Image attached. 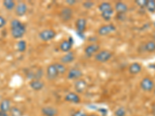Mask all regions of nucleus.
Returning <instances> with one entry per match:
<instances>
[{
	"label": "nucleus",
	"mask_w": 155,
	"mask_h": 116,
	"mask_svg": "<svg viewBox=\"0 0 155 116\" xmlns=\"http://www.w3.org/2000/svg\"><path fill=\"white\" fill-rule=\"evenodd\" d=\"M10 116H23V111L17 107H12L10 109Z\"/></svg>",
	"instance_id": "bb28decb"
},
{
	"label": "nucleus",
	"mask_w": 155,
	"mask_h": 116,
	"mask_svg": "<svg viewBox=\"0 0 155 116\" xmlns=\"http://www.w3.org/2000/svg\"><path fill=\"white\" fill-rule=\"evenodd\" d=\"M30 88L36 92H39L44 88V83L41 80H32L31 82L30 83Z\"/></svg>",
	"instance_id": "dca6fc26"
},
{
	"label": "nucleus",
	"mask_w": 155,
	"mask_h": 116,
	"mask_svg": "<svg viewBox=\"0 0 155 116\" xmlns=\"http://www.w3.org/2000/svg\"><path fill=\"white\" fill-rule=\"evenodd\" d=\"M74 59H75L74 53L73 52H68V53H67L65 55H64L62 56L61 59V61L63 64H66V63H70L73 62Z\"/></svg>",
	"instance_id": "a211bd4d"
},
{
	"label": "nucleus",
	"mask_w": 155,
	"mask_h": 116,
	"mask_svg": "<svg viewBox=\"0 0 155 116\" xmlns=\"http://www.w3.org/2000/svg\"><path fill=\"white\" fill-rule=\"evenodd\" d=\"M144 49L147 52L152 53L155 51V42L154 41H148L144 46Z\"/></svg>",
	"instance_id": "b1692460"
},
{
	"label": "nucleus",
	"mask_w": 155,
	"mask_h": 116,
	"mask_svg": "<svg viewBox=\"0 0 155 116\" xmlns=\"http://www.w3.org/2000/svg\"><path fill=\"white\" fill-rule=\"evenodd\" d=\"M152 114H153V116H155V104H153L152 106Z\"/></svg>",
	"instance_id": "c9c22d12"
},
{
	"label": "nucleus",
	"mask_w": 155,
	"mask_h": 116,
	"mask_svg": "<svg viewBox=\"0 0 155 116\" xmlns=\"http://www.w3.org/2000/svg\"><path fill=\"white\" fill-rule=\"evenodd\" d=\"M2 5H3L4 7L7 9V10H12V9L16 8V4L12 0H5L2 2Z\"/></svg>",
	"instance_id": "5701e85b"
},
{
	"label": "nucleus",
	"mask_w": 155,
	"mask_h": 116,
	"mask_svg": "<svg viewBox=\"0 0 155 116\" xmlns=\"http://www.w3.org/2000/svg\"><path fill=\"white\" fill-rule=\"evenodd\" d=\"M99 49H100V47H99V44H92L85 47V53L87 56L90 57V56H92V55L96 54V53L99 52Z\"/></svg>",
	"instance_id": "1a4fd4ad"
},
{
	"label": "nucleus",
	"mask_w": 155,
	"mask_h": 116,
	"mask_svg": "<svg viewBox=\"0 0 155 116\" xmlns=\"http://www.w3.org/2000/svg\"><path fill=\"white\" fill-rule=\"evenodd\" d=\"M113 14H114V9H112L110 11H107V12H102V17L106 20V21H109L113 17Z\"/></svg>",
	"instance_id": "c85d7f7f"
},
{
	"label": "nucleus",
	"mask_w": 155,
	"mask_h": 116,
	"mask_svg": "<svg viewBox=\"0 0 155 116\" xmlns=\"http://www.w3.org/2000/svg\"><path fill=\"white\" fill-rule=\"evenodd\" d=\"M41 112L44 116H57L58 114V110L54 107L46 106L41 109Z\"/></svg>",
	"instance_id": "4468645a"
},
{
	"label": "nucleus",
	"mask_w": 155,
	"mask_h": 116,
	"mask_svg": "<svg viewBox=\"0 0 155 116\" xmlns=\"http://www.w3.org/2000/svg\"><path fill=\"white\" fill-rule=\"evenodd\" d=\"M141 89L144 92H151L154 88V84L153 81L150 79V77H144L140 82Z\"/></svg>",
	"instance_id": "39448f33"
},
{
	"label": "nucleus",
	"mask_w": 155,
	"mask_h": 116,
	"mask_svg": "<svg viewBox=\"0 0 155 116\" xmlns=\"http://www.w3.org/2000/svg\"><path fill=\"white\" fill-rule=\"evenodd\" d=\"M72 15L73 10L69 7L64 8L63 9H61L60 12V17L64 22L69 21L72 18Z\"/></svg>",
	"instance_id": "9d476101"
},
{
	"label": "nucleus",
	"mask_w": 155,
	"mask_h": 116,
	"mask_svg": "<svg viewBox=\"0 0 155 116\" xmlns=\"http://www.w3.org/2000/svg\"><path fill=\"white\" fill-rule=\"evenodd\" d=\"M11 35L13 38L19 39L24 36L26 33V27L18 19H12L10 23Z\"/></svg>",
	"instance_id": "f257e3e1"
},
{
	"label": "nucleus",
	"mask_w": 155,
	"mask_h": 116,
	"mask_svg": "<svg viewBox=\"0 0 155 116\" xmlns=\"http://www.w3.org/2000/svg\"><path fill=\"white\" fill-rule=\"evenodd\" d=\"M99 9L101 12V13H102V12L112 10V9H113V6H112L111 4L109 3V2H102V3L99 5Z\"/></svg>",
	"instance_id": "4be33fe9"
},
{
	"label": "nucleus",
	"mask_w": 155,
	"mask_h": 116,
	"mask_svg": "<svg viewBox=\"0 0 155 116\" xmlns=\"http://www.w3.org/2000/svg\"><path fill=\"white\" fill-rule=\"evenodd\" d=\"M5 24H6V19L3 16H0V29L5 27Z\"/></svg>",
	"instance_id": "473e14b6"
},
{
	"label": "nucleus",
	"mask_w": 155,
	"mask_h": 116,
	"mask_svg": "<svg viewBox=\"0 0 155 116\" xmlns=\"http://www.w3.org/2000/svg\"><path fill=\"white\" fill-rule=\"evenodd\" d=\"M94 5V2H91V1H86L83 3V6L85 8V9H91L92 8V6Z\"/></svg>",
	"instance_id": "2f4dec72"
},
{
	"label": "nucleus",
	"mask_w": 155,
	"mask_h": 116,
	"mask_svg": "<svg viewBox=\"0 0 155 116\" xmlns=\"http://www.w3.org/2000/svg\"><path fill=\"white\" fill-rule=\"evenodd\" d=\"M27 9H28V7H27V4L23 2H19L16 4V8H15V12H16V16L21 17L27 13Z\"/></svg>",
	"instance_id": "0eeeda50"
},
{
	"label": "nucleus",
	"mask_w": 155,
	"mask_h": 116,
	"mask_svg": "<svg viewBox=\"0 0 155 116\" xmlns=\"http://www.w3.org/2000/svg\"><path fill=\"white\" fill-rule=\"evenodd\" d=\"M115 30H116V27L113 24L105 25L98 30V34L100 36H106L113 33Z\"/></svg>",
	"instance_id": "6e6552de"
},
{
	"label": "nucleus",
	"mask_w": 155,
	"mask_h": 116,
	"mask_svg": "<svg viewBox=\"0 0 155 116\" xmlns=\"http://www.w3.org/2000/svg\"><path fill=\"white\" fill-rule=\"evenodd\" d=\"M112 56H113V54H112V53L110 51L104 50L99 51V52L95 55V60L98 62L105 63V62L110 60L112 58Z\"/></svg>",
	"instance_id": "f03ea898"
},
{
	"label": "nucleus",
	"mask_w": 155,
	"mask_h": 116,
	"mask_svg": "<svg viewBox=\"0 0 155 116\" xmlns=\"http://www.w3.org/2000/svg\"><path fill=\"white\" fill-rule=\"evenodd\" d=\"M59 76L54 63H51L47 68V77L50 81L55 80Z\"/></svg>",
	"instance_id": "423d86ee"
},
{
	"label": "nucleus",
	"mask_w": 155,
	"mask_h": 116,
	"mask_svg": "<svg viewBox=\"0 0 155 116\" xmlns=\"http://www.w3.org/2000/svg\"><path fill=\"white\" fill-rule=\"evenodd\" d=\"M11 102L9 99H3L0 103V111L7 112L11 109Z\"/></svg>",
	"instance_id": "aec40b11"
},
{
	"label": "nucleus",
	"mask_w": 155,
	"mask_h": 116,
	"mask_svg": "<svg viewBox=\"0 0 155 116\" xmlns=\"http://www.w3.org/2000/svg\"><path fill=\"white\" fill-rule=\"evenodd\" d=\"M88 116H98V115H96V114H89V115H88Z\"/></svg>",
	"instance_id": "4c0bfd02"
},
{
	"label": "nucleus",
	"mask_w": 155,
	"mask_h": 116,
	"mask_svg": "<svg viewBox=\"0 0 155 116\" xmlns=\"http://www.w3.org/2000/svg\"><path fill=\"white\" fill-rule=\"evenodd\" d=\"M154 94H155V87H154Z\"/></svg>",
	"instance_id": "58836bf2"
},
{
	"label": "nucleus",
	"mask_w": 155,
	"mask_h": 116,
	"mask_svg": "<svg viewBox=\"0 0 155 116\" xmlns=\"http://www.w3.org/2000/svg\"><path fill=\"white\" fill-rule=\"evenodd\" d=\"M71 116H88L85 112H83L81 111H77L74 113H73Z\"/></svg>",
	"instance_id": "72a5a7b5"
},
{
	"label": "nucleus",
	"mask_w": 155,
	"mask_h": 116,
	"mask_svg": "<svg viewBox=\"0 0 155 116\" xmlns=\"http://www.w3.org/2000/svg\"><path fill=\"white\" fill-rule=\"evenodd\" d=\"M115 10L119 14H125L128 11V5L123 2H117L115 4Z\"/></svg>",
	"instance_id": "2eb2a0df"
},
{
	"label": "nucleus",
	"mask_w": 155,
	"mask_h": 116,
	"mask_svg": "<svg viewBox=\"0 0 155 116\" xmlns=\"http://www.w3.org/2000/svg\"><path fill=\"white\" fill-rule=\"evenodd\" d=\"M73 45V39L72 37H69L68 40H63L60 44V49L63 52H68V53L70 50L71 49Z\"/></svg>",
	"instance_id": "ddd939ff"
},
{
	"label": "nucleus",
	"mask_w": 155,
	"mask_h": 116,
	"mask_svg": "<svg viewBox=\"0 0 155 116\" xmlns=\"http://www.w3.org/2000/svg\"><path fill=\"white\" fill-rule=\"evenodd\" d=\"M54 64L59 75H60V74H64L66 72L67 68H66V67L64 66V64H63V63H54Z\"/></svg>",
	"instance_id": "a878e982"
},
{
	"label": "nucleus",
	"mask_w": 155,
	"mask_h": 116,
	"mask_svg": "<svg viewBox=\"0 0 155 116\" xmlns=\"http://www.w3.org/2000/svg\"><path fill=\"white\" fill-rule=\"evenodd\" d=\"M142 70V67L140 63H134L130 64V66L129 67V72L131 74H137Z\"/></svg>",
	"instance_id": "412c9836"
},
{
	"label": "nucleus",
	"mask_w": 155,
	"mask_h": 116,
	"mask_svg": "<svg viewBox=\"0 0 155 116\" xmlns=\"http://www.w3.org/2000/svg\"><path fill=\"white\" fill-rule=\"evenodd\" d=\"M127 111H126L125 108L124 107H120L116 109L115 111V114L116 116H126Z\"/></svg>",
	"instance_id": "c756f323"
},
{
	"label": "nucleus",
	"mask_w": 155,
	"mask_h": 116,
	"mask_svg": "<svg viewBox=\"0 0 155 116\" xmlns=\"http://www.w3.org/2000/svg\"><path fill=\"white\" fill-rule=\"evenodd\" d=\"M147 1V0H140V1H138V0H137V1H135V2L137 5H139L140 7L144 8L145 6H146Z\"/></svg>",
	"instance_id": "7c9ffc66"
},
{
	"label": "nucleus",
	"mask_w": 155,
	"mask_h": 116,
	"mask_svg": "<svg viewBox=\"0 0 155 116\" xmlns=\"http://www.w3.org/2000/svg\"><path fill=\"white\" fill-rule=\"evenodd\" d=\"M0 116H9L6 112H3V111H0Z\"/></svg>",
	"instance_id": "e433bc0d"
},
{
	"label": "nucleus",
	"mask_w": 155,
	"mask_h": 116,
	"mask_svg": "<svg viewBox=\"0 0 155 116\" xmlns=\"http://www.w3.org/2000/svg\"><path fill=\"white\" fill-rule=\"evenodd\" d=\"M16 47H17V50L19 52H24L25 50H26V49H27V42L25 40H19V42L17 43V46H16Z\"/></svg>",
	"instance_id": "cd10ccee"
},
{
	"label": "nucleus",
	"mask_w": 155,
	"mask_h": 116,
	"mask_svg": "<svg viewBox=\"0 0 155 116\" xmlns=\"http://www.w3.org/2000/svg\"><path fill=\"white\" fill-rule=\"evenodd\" d=\"M146 9L150 12H155V1L154 0H147L146 4Z\"/></svg>",
	"instance_id": "393cba45"
},
{
	"label": "nucleus",
	"mask_w": 155,
	"mask_h": 116,
	"mask_svg": "<svg viewBox=\"0 0 155 116\" xmlns=\"http://www.w3.org/2000/svg\"><path fill=\"white\" fill-rule=\"evenodd\" d=\"M87 87H88V84L85 80H77V81L74 84V89L78 93H82V92H85Z\"/></svg>",
	"instance_id": "f8f14e48"
},
{
	"label": "nucleus",
	"mask_w": 155,
	"mask_h": 116,
	"mask_svg": "<svg viewBox=\"0 0 155 116\" xmlns=\"http://www.w3.org/2000/svg\"><path fill=\"white\" fill-rule=\"evenodd\" d=\"M83 75V73L78 68H71L68 71V78L70 80H79Z\"/></svg>",
	"instance_id": "9b49d317"
},
{
	"label": "nucleus",
	"mask_w": 155,
	"mask_h": 116,
	"mask_svg": "<svg viewBox=\"0 0 155 116\" xmlns=\"http://www.w3.org/2000/svg\"><path fill=\"white\" fill-rule=\"evenodd\" d=\"M87 27L86 19L84 18H79L76 21V29H77V34L81 37V39L84 37V32Z\"/></svg>",
	"instance_id": "20e7f679"
},
{
	"label": "nucleus",
	"mask_w": 155,
	"mask_h": 116,
	"mask_svg": "<svg viewBox=\"0 0 155 116\" xmlns=\"http://www.w3.org/2000/svg\"><path fill=\"white\" fill-rule=\"evenodd\" d=\"M55 37H56V32L53 30H51V29L42 30L39 34V38L41 39V40L45 41V42L52 40Z\"/></svg>",
	"instance_id": "7ed1b4c3"
},
{
	"label": "nucleus",
	"mask_w": 155,
	"mask_h": 116,
	"mask_svg": "<svg viewBox=\"0 0 155 116\" xmlns=\"http://www.w3.org/2000/svg\"><path fill=\"white\" fill-rule=\"evenodd\" d=\"M64 99H65L66 102L74 103V104H77V103L80 102V97L77 94L73 93V92H70V93L67 94Z\"/></svg>",
	"instance_id": "f3484780"
},
{
	"label": "nucleus",
	"mask_w": 155,
	"mask_h": 116,
	"mask_svg": "<svg viewBox=\"0 0 155 116\" xmlns=\"http://www.w3.org/2000/svg\"><path fill=\"white\" fill-rule=\"evenodd\" d=\"M44 75V71L41 68H39L36 70L34 72L31 71L27 74V77L31 78L33 80H41V77Z\"/></svg>",
	"instance_id": "6ab92c4d"
},
{
	"label": "nucleus",
	"mask_w": 155,
	"mask_h": 116,
	"mask_svg": "<svg viewBox=\"0 0 155 116\" xmlns=\"http://www.w3.org/2000/svg\"><path fill=\"white\" fill-rule=\"evenodd\" d=\"M66 3L68 4L69 5H74V4L77 3V1H76V0H67V1H66Z\"/></svg>",
	"instance_id": "f704fd0d"
}]
</instances>
